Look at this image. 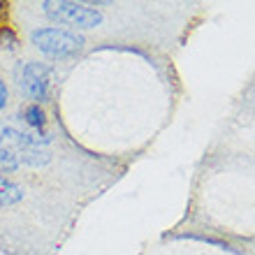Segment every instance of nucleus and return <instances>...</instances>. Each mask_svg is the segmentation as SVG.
Here are the masks:
<instances>
[{"label":"nucleus","mask_w":255,"mask_h":255,"mask_svg":"<svg viewBox=\"0 0 255 255\" xmlns=\"http://www.w3.org/2000/svg\"><path fill=\"white\" fill-rule=\"evenodd\" d=\"M47 137L40 134H28L14 128H5L0 132V165L5 169H16L21 165H47L51 153H49L44 144Z\"/></svg>","instance_id":"f257e3e1"},{"label":"nucleus","mask_w":255,"mask_h":255,"mask_svg":"<svg viewBox=\"0 0 255 255\" xmlns=\"http://www.w3.org/2000/svg\"><path fill=\"white\" fill-rule=\"evenodd\" d=\"M42 9L51 21L65 23L72 28H98L102 23V12L84 2H70V0H47L42 2Z\"/></svg>","instance_id":"f03ea898"},{"label":"nucleus","mask_w":255,"mask_h":255,"mask_svg":"<svg viewBox=\"0 0 255 255\" xmlns=\"http://www.w3.org/2000/svg\"><path fill=\"white\" fill-rule=\"evenodd\" d=\"M33 44L51 58H70L84 49V37L65 28H37L30 35Z\"/></svg>","instance_id":"7ed1b4c3"},{"label":"nucleus","mask_w":255,"mask_h":255,"mask_svg":"<svg viewBox=\"0 0 255 255\" xmlns=\"http://www.w3.org/2000/svg\"><path fill=\"white\" fill-rule=\"evenodd\" d=\"M19 86L23 88V93L35 100V105H40L49 98V88H51V67L44 63H26L21 70V81Z\"/></svg>","instance_id":"20e7f679"},{"label":"nucleus","mask_w":255,"mask_h":255,"mask_svg":"<svg viewBox=\"0 0 255 255\" xmlns=\"http://www.w3.org/2000/svg\"><path fill=\"white\" fill-rule=\"evenodd\" d=\"M23 200V190L14 181H9L7 176L0 174V207H14Z\"/></svg>","instance_id":"39448f33"},{"label":"nucleus","mask_w":255,"mask_h":255,"mask_svg":"<svg viewBox=\"0 0 255 255\" xmlns=\"http://www.w3.org/2000/svg\"><path fill=\"white\" fill-rule=\"evenodd\" d=\"M23 121L28 123V126L33 128L35 132L40 134L42 130H44V126H47V116H44V109L40 107V105H28L26 109H23Z\"/></svg>","instance_id":"423d86ee"},{"label":"nucleus","mask_w":255,"mask_h":255,"mask_svg":"<svg viewBox=\"0 0 255 255\" xmlns=\"http://www.w3.org/2000/svg\"><path fill=\"white\" fill-rule=\"evenodd\" d=\"M7 105V84L5 81H0V109Z\"/></svg>","instance_id":"0eeeda50"},{"label":"nucleus","mask_w":255,"mask_h":255,"mask_svg":"<svg viewBox=\"0 0 255 255\" xmlns=\"http://www.w3.org/2000/svg\"><path fill=\"white\" fill-rule=\"evenodd\" d=\"M0 12H2V2H0Z\"/></svg>","instance_id":"6e6552de"}]
</instances>
